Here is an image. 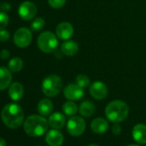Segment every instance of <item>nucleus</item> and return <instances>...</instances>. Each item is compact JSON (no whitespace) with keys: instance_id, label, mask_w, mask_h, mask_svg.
<instances>
[{"instance_id":"c85d7f7f","label":"nucleus","mask_w":146,"mask_h":146,"mask_svg":"<svg viewBox=\"0 0 146 146\" xmlns=\"http://www.w3.org/2000/svg\"><path fill=\"white\" fill-rule=\"evenodd\" d=\"M10 55H11V53L7 49H3L1 52H0V58H1L2 59L8 58L10 57Z\"/></svg>"},{"instance_id":"0eeeda50","label":"nucleus","mask_w":146,"mask_h":146,"mask_svg":"<svg viewBox=\"0 0 146 146\" xmlns=\"http://www.w3.org/2000/svg\"><path fill=\"white\" fill-rule=\"evenodd\" d=\"M32 39L33 37H32L31 31L24 27L17 29L13 36V40L15 45L20 48H24L29 46L32 41Z\"/></svg>"},{"instance_id":"7ed1b4c3","label":"nucleus","mask_w":146,"mask_h":146,"mask_svg":"<svg viewBox=\"0 0 146 146\" xmlns=\"http://www.w3.org/2000/svg\"><path fill=\"white\" fill-rule=\"evenodd\" d=\"M105 113L108 119L111 122L120 123L127 118L129 108L125 102L120 100H115L107 105Z\"/></svg>"},{"instance_id":"f8f14e48","label":"nucleus","mask_w":146,"mask_h":146,"mask_svg":"<svg viewBox=\"0 0 146 146\" xmlns=\"http://www.w3.org/2000/svg\"><path fill=\"white\" fill-rule=\"evenodd\" d=\"M46 142L49 146H61L64 142V136L58 129H52L46 133Z\"/></svg>"},{"instance_id":"1a4fd4ad","label":"nucleus","mask_w":146,"mask_h":146,"mask_svg":"<svg viewBox=\"0 0 146 146\" xmlns=\"http://www.w3.org/2000/svg\"><path fill=\"white\" fill-rule=\"evenodd\" d=\"M64 96L69 101L80 100L84 96V89L77 84H70L64 90Z\"/></svg>"},{"instance_id":"6e6552de","label":"nucleus","mask_w":146,"mask_h":146,"mask_svg":"<svg viewBox=\"0 0 146 146\" xmlns=\"http://www.w3.org/2000/svg\"><path fill=\"white\" fill-rule=\"evenodd\" d=\"M37 13L36 5L30 1H25L22 3L18 8V14L23 20L29 21L33 19Z\"/></svg>"},{"instance_id":"473e14b6","label":"nucleus","mask_w":146,"mask_h":146,"mask_svg":"<svg viewBox=\"0 0 146 146\" xmlns=\"http://www.w3.org/2000/svg\"><path fill=\"white\" fill-rule=\"evenodd\" d=\"M128 146H139V145H137V144H130Z\"/></svg>"},{"instance_id":"4468645a","label":"nucleus","mask_w":146,"mask_h":146,"mask_svg":"<svg viewBox=\"0 0 146 146\" xmlns=\"http://www.w3.org/2000/svg\"><path fill=\"white\" fill-rule=\"evenodd\" d=\"M11 81L12 75L9 68L7 69L3 66L0 67V91L7 89L11 85Z\"/></svg>"},{"instance_id":"39448f33","label":"nucleus","mask_w":146,"mask_h":146,"mask_svg":"<svg viewBox=\"0 0 146 146\" xmlns=\"http://www.w3.org/2000/svg\"><path fill=\"white\" fill-rule=\"evenodd\" d=\"M37 45L41 52L49 53L57 49L58 41L53 33L50 31H45L39 35L37 39Z\"/></svg>"},{"instance_id":"a878e982","label":"nucleus","mask_w":146,"mask_h":146,"mask_svg":"<svg viewBox=\"0 0 146 146\" xmlns=\"http://www.w3.org/2000/svg\"><path fill=\"white\" fill-rule=\"evenodd\" d=\"M66 2V0H48L49 5L53 9H60L62 8Z\"/></svg>"},{"instance_id":"a211bd4d","label":"nucleus","mask_w":146,"mask_h":146,"mask_svg":"<svg viewBox=\"0 0 146 146\" xmlns=\"http://www.w3.org/2000/svg\"><path fill=\"white\" fill-rule=\"evenodd\" d=\"M61 52L69 57L74 56L78 52V45L74 40H65L61 45Z\"/></svg>"},{"instance_id":"6ab92c4d","label":"nucleus","mask_w":146,"mask_h":146,"mask_svg":"<svg viewBox=\"0 0 146 146\" xmlns=\"http://www.w3.org/2000/svg\"><path fill=\"white\" fill-rule=\"evenodd\" d=\"M53 109V104L49 99H42L40 101L37 106V110L42 116L49 115Z\"/></svg>"},{"instance_id":"2f4dec72","label":"nucleus","mask_w":146,"mask_h":146,"mask_svg":"<svg viewBox=\"0 0 146 146\" xmlns=\"http://www.w3.org/2000/svg\"><path fill=\"white\" fill-rule=\"evenodd\" d=\"M88 146H99V145H97V144H90Z\"/></svg>"},{"instance_id":"7c9ffc66","label":"nucleus","mask_w":146,"mask_h":146,"mask_svg":"<svg viewBox=\"0 0 146 146\" xmlns=\"http://www.w3.org/2000/svg\"><path fill=\"white\" fill-rule=\"evenodd\" d=\"M0 146H6V141L2 137H0Z\"/></svg>"},{"instance_id":"f03ea898","label":"nucleus","mask_w":146,"mask_h":146,"mask_svg":"<svg viewBox=\"0 0 146 146\" xmlns=\"http://www.w3.org/2000/svg\"><path fill=\"white\" fill-rule=\"evenodd\" d=\"M48 125V120L42 117V115H30L25 119L23 128L29 136L40 137L46 133Z\"/></svg>"},{"instance_id":"393cba45","label":"nucleus","mask_w":146,"mask_h":146,"mask_svg":"<svg viewBox=\"0 0 146 146\" xmlns=\"http://www.w3.org/2000/svg\"><path fill=\"white\" fill-rule=\"evenodd\" d=\"M9 16L5 12H0V29H5L9 23Z\"/></svg>"},{"instance_id":"4be33fe9","label":"nucleus","mask_w":146,"mask_h":146,"mask_svg":"<svg viewBox=\"0 0 146 146\" xmlns=\"http://www.w3.org/2000/svg\"><path fill=\"white\" fill-rule=\"evenodd\" d=\"M62 109H63V112L68 116H74L77 113L78 110L77 104L74 102H72V101L66 102L63 105Z\"/></svg>"},{"instance_id":"9d476101","label":"nucleus","mask_w":146,"mask_h":146,"mask_svg":"<svg viewBox=\"0 0 146 146\" xmlns=\"http://www.w3.org/2000/svg\"><path fill=\"white\" fill-rule=\"evenodd\" d=\"M108 93L106 84L101 81H96L91 84L90 87V94L96 100H103Z\"/></svg>"},{"instance_id":"ddd939ff","label":"nucleus","mask_w":146,"mask_h":146,"mask_svg":"<svg viewBox=\"0 0 146 146\" xmlns=\"http://www.w3.org/2000/svg\"><path fill=\"white\" fill-rule=\"evenodd\" d=\"M132 137L133 139L140 143H146V125L143 124H137L132 129Z\"/></svg>"},{"instance_id":"2eb2a0df","label":"nucleus","mask_w":146,"mask_h":146,"mask_svg":"<svg viewBox=\"0 0 146 146\" xmlns=\"http://www.w3.org/2000/svg\"><path fill=\"white\" fill-rule=\"evenodd\" d=\"M24 94V88L22 84L16 82L10 85L9 88V96L11 100L17 102L20 101Z\"/></svg>"},{"instance_id":"aec40b11","label":"nucleus","mask_w":146,"mask_h":146,"mask_svg":"<svg viewBox=\"0 0 146 146\" xmlns=\"http://www.w3.org/2000/svg\"><path fill=\"white\" fill-rule=\"evenodd\" d=\"M96 112V105L90 101H84L80 104L79 113L84 117H90Z\"/></svg>"},{"instance_id":"9b49d317","label":"nucleus","mask_w":146,"mask_h":146,"mask_svg":"<svg viewBox=\"0 0 146 146\" xmlns=\"http://www.w3.org/2000/svg\"><path fill=\"white\" fill-rule=\"evenodd\" d=\"M73 33H74V29L72 25L66 22L59 23L56 28V35L60 40H69L73 35Z\"/></svg>"},{"instance_id":"5701e85b","label":"nucleus","mask_w":146,"mask_h":146,"mask_svg":"<svg viewBox=\"0 0 146 146\" xmlns=\"http://www.w3.org/2000/svg\"><path fill=\"white\" fill-rule=\"evenodd\" d=\"M76 84L81 88L84 89V88H87L90 84V80L86 75L80 74L76 78Z\"/></svg>"},{"instance_id":"bb28decb","label":"nucleus","mask_w":146,"mask_h":146,"mask_svg":"<svg viewBox=\"0 0 146 146\" xmlns=\"http://www.w3.org/2000/svg\"><path fill=\"white\" fill-rule=\"evenodd\" d=\"M10 39V33L5 29H0V42H5Z\"/></svg>"},{"instance_id":"412c9836","label":"nucleus","mask_w":146,"mask_h":146,"mask_svg":"<svg viewBox=\"0 0 146 146\" xmlns=\"http://www.w3.org/2000/svg\"><path fill=\"white\" fill-rule=\"evenodd\" d=\"M8 68L11 72H19L23 68V61L22 58L18 57H15L11 58L9 62Z\"/></svg>"},{"instance_id":"423d86ee","label":"nucleus","mask_w":146,"mask_h":146,"mask_svg":"<svg viewBox=\"0 0 146 146\" xmlns=\"http://www.w3.org/2000/svg\"><path fill=\"white\" fill-rule=\"evenodd\" d=\"M86 128L84 119L79 116H72L67 121V131L72 137L81 136Z\"/></svg>"},{"instance_id":"f257e3e1","label":"nucleus","mask_w":146,"mask_h":146,"mask_svg":"<svg viewBox=\"0 0 146 146\" xmlns=\"http://www.w3.org/2000/svg\"><path fill=\"white\" fill-rule=\"evenodd\" d=\"M1 118L7 127L17 129L22 125L24 120V113L19 105L16 103H9L3 108Z\"/></svg>"},{"instance_id":"20e7f679","label":"nucleus","mask_w":146,"mask_h":146,"mask_svg":"<svg viewBox=\"0 0 146 146\" xmlns=\"http://www.w3.org/2000/svg\"><path fill=\"white\" fill-rule=\"evenodd\" d=\"M63 83L58 75L47 76L42 82L41 89L43 94L47 97H54L58 96L62 90Z\"/></svg>"},{"instance_id":"dca6fc26","label":"nucleus","mask_w":146,"mask_h":146,"mask_svg":"<svg viewBox=\"0 0 146 146\" xmlns=\"http://www.w3.org/2000/svg\"><path fill=\"white\" fill-rule=\"evenodd\" d=\"M91 130L96 134H102L106 132L109 128L108 122L102 118H96L92 120L90 124Z\"/></svg>"},{"instance_id":"c756f323","label":"nucleus","mask_w":146,"mask_h":146,"mask_svg":"<svg viewBox=\"0 0 146 146\" xmlns=\"http://www.w3.org/2000/svg\"><path fill=\"white\" fill-rule=\"evenodd\" d=\"M1 10L3 11H5V12H6V11H9L10 10H11V5L10 4H8V3H5V4H3L2 5H1Z\"/></svg>"},{"instance_id":"b1692460","label":"nucleus","mask_w":146,"mask_h":146,"mask_svg":"<svg viewBox=\"0 0 146 146\" xmlns=\"http://www.w3.org/2000/svg\"><path fill=\"white\" fill-rule=\"evenodd\" d=\"M44 26H45V20H44L43 18H41V17H37V18H35V19L31 23V25H30L31 29H32L33 31H35V32L41 30V29L44 28Z\"/></svg>"},{"instance_id":"f3484780","label":"nucleus","mask_w":146,"mask_h":146,"mask_svg":"<svg viewBox=\"0 0 146 146\" xmlns=\"http://www.w3.org/2000/svg\"><path fill=\"white\" fill-rule=\"evenodd\" d=\"M48 124L53 129H61L65 124V117L61 113H53L49 116Z\"/></svg>"},{"instance_id":"cd10ccee","label":"nucleus","mask_w":146,"mask_h":146,"mask_svg":"<svg viewBox=\"0 0 146 146\" xmlns=\"http://www.w3.org/2000/svg\"><path fill=\"white\" fill-rule=\"evenodd\" d=\"M112 132L114 135H116V136L120 134V132H121V126L119 125V123H114V125L112 127Z\"/></svg>"}]
</instances>
